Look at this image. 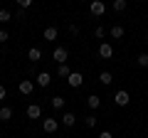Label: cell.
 <instances>
[{"mask_svg": "<svg viewBox=\"0 0 148 138\" xmlns=\"http://www.w3.org/2000/svg\"><path fill=\"white\" fill-rule=\"evenodd\" d=\"M52 59H54V62H59V64H67V59H69V49H67V47H54Z\"/></svg>", "mask_w": 148, "mask_h": 138, "instance_id": "cell-1", "label": "cell"}, {"mask_svg": "<svg viewBox=\"0 0 148 138\" xmlns=\"http://www.w3.org/2000/svg\"><path fill=\"white\" fill-rule=\"evenodd\" d=\"M89 10H91V15H94V17H101L106 12L104 0H91V3H89Z\"/></svg>", "mask_w": 148, "mask_h": 138, "instance_id": "cell-2", "label": "cell"}, {"mask_svg": "<svg viewBox=\"0 0 148 138\" xmlns=\"http://www.w3.org/2000/svg\"><path fill=\"white\" fill-rule=\"evenodd\" d=\"M67 84L72 86V89H79V86L84 84V77H82V72H72V74L67 77Z\"/></svg>", "mask_w": 148, "mask_h": 138, "instance_id": "cell-3", "label": "cell"}, {"mask_svg": "<svg viewBox=\"0 0 148 138\" xmlns=\"http://www.w3.org/2000/svg\"><path fill=\"white\" fill-rule=\"evenodd\" d=\"M35 84L42 86V89H47V86L52 84V74H49V72H40V74L35 77Z\"/></svg>", "mask_w": 148, "mask_h": 138, "instance_id": "cell-4", "label": "cell"}, {"mask_svg": "<svg viewBox=\"0 0 148 138\" xmlns=\"http://www.w3.org/2000/svg\"><path fill=\"white\" fill-rule=\"evenodd\" d=\"M57 128H59L57 118H45V121H42V131L45 133H57Z\"/></svg>", "mask_w": 148, "mask_h": 138, "instance_id": "cell-5", "label": "cell"}, {"mask_svg": "<svg viewBox=\"0 0 148 138\" xmlns=\"http://www.w3.org/2000/svg\"><path fill=\"white\" fill-rule=\"evenodd\" d=\"M128 101H131V96H128V91H116V94H114V104H116V106H126Z\"/></svg>", "mask_w": 148, "mask_h": 138, "instance_id": "cell-6", "label": "cell"}, {"mask_svg": "<svg viewBox=\"0 0 148 138\" xmlns=\"http://www.w3.org/2000/svg\"><path fill=\"white\" fill-rule=\"evenodd\" d=\"M17 89H20V94L30 96L32 91H35V81H32V79H22V81H20V86H17Z\"/></svg>", "mask_w": 148, "mask_h": 138, "instance_id": "cell-7", "label": "cell"}, {"mask_svg": "<svg viewBox=\"0 0 148 138\" xmlns=\"http://www.w3.org/2000/svg\"><path fill=\"white\" fill-rule=\"evenodd\" d=\"M99 57L101 59H111V57H114V47H111L109 42H101L99 44Z\"/></svg>", "mask_w": 148, "mask_h": 138, "instance_id": "cell-8", "label": "cell"}, {"mask_svg": "<svg viewBox=\"0 0 148 138\" xmlns=\"http://www.w3.org/2000/svg\"><path fill=\"white\" fill-rule=\"evenodd\" d=\"M59 123H62V126H67V128H72L74 123H77V116H74L72 111H64L62 118H59Z\"/></svg>", "mask_w": 148, "mask_h": 138, "instance_id": "cell-9", "label": "cell"}, {"mask_svg": "<svg viewBox=\"0 0 148 138\" xmlns=\"http://www.w3.org/2000/svg\"><path fill=\"white\" fill-rule=\"evenodd\" d=\"M25 113H27V118H40L42 116V106H40V104H30Z\"/></svg>", "mask_w": 148, "mask_h": 138, "instance_id": "cell-10", "label": "cell"}, {"mask_svg": "<svg viewBox=\"0 0 148 138\" xmlns=\"http://www.w3.org/2000/svg\"><path fill=\"white\" fill-rule=\"evenodd\" d=\"M27 59L37 64L40 59H42V49H40V47H30V52H27Z\"/></svg>", "mask_w": 148, "mask_h": 138, "instance_id": "cell-11", "label": "cell"}, {"mask_svg": "<svg viewBox=\"0 0 148 138\" xmlns=\"http://www.w3.org/2000/svg\"><path fill=\"white\" fill-rule=\"evenodd\" d=\"M57 27H45V32H42V37L47 40V42H54V40H57Z\"/></svg>", "mask_w": 148, "mask_h": 138, "instance_id": "cell-12", "label": "cell"}, {"mask_svg": "<svg viewBox=\"0 0 148 138\" xmlns=\"http://www.w3.org/2000/svg\"><path fill=\"white\" fill-rule=\"evenodd\" d=\"M86 106H89L91 111H96V109L101 106V99H99V96H96V94H91V96H86Z\"/></svg>", "mask_w": 148, "mask_h": 138, "instance_id": "cell-13", "label": "cell"}, {"mask_svg": "<svg viewBox=\"0 0 148 138\" xmlns=\"http://www.w3.org/2000/svg\"><path fill=\"white\" fill-rule=\"evenodd\" d=\"M10 118H12V109H10V106H3V109H0V121L8 123Z\"/></svg>", "mask_w": 148, "mask_h": 138, "instance_id": "cell-14", "label": "cell"}, {"mask_svg": "<svg viewBox=\"0 0 148 138\" xmlns=\"http://www.w3.org/2000/svg\"><path fill=\"white\" fill-rule=\"evenodd\" d=\"M109 35H111L114 40H121V37H123V27H121V25H114V27L109 30Z\"/></svg>", "mask_w": 148, "mask_h": 138, "instance_id": "cell-15", "label": "cell"}, {"mask_svg": "<svg viewBox=\"0 0 148 138\" xmlns=\"http://www.w3.org/2000/svg\"><path fill=\"white\" fill-rule=\"evenodd\" d=\"M99 81H101L104 86H109L111 81H114V74H111V72H101V74H99Z\"/></svg>", "mask_w": 148, "mask_h": 138, "instance_id": "cell-16", "label": "cell"}, {"mask_svg": "<svg viewBox=\"0 0 148 138\" xmlns=\"http://www.w3.org/2000/svg\"><path fill=\"white\" fill-rule=\"evenodd\" d=\"M128 8V0H114V12H123Z\"/></svg>", "mask_w": 148, "mask_h": 138, "instance_id": "cell-17", "label": "cell"}, {"mask_svg": "<svg viewBox=\"0 0 148 138\" xmlns=\"http://www.w3.org/2000/svg\"><path fill=\"white\" fill-rule=\"evenodd\" d=\"M49 104H52V109H64V96H52Z\"/></svg>", "mask_w": 148, "mask_h": 138, "instance_id": "cell-18", "label": "cell"}, {"mask_svg": "<svg viewBox=\"0 0 148 138\" xmlns=\"http://www.w3.org/2000/svg\"><path fill=\"white\" fill-rule=\"evenodd\" d=\"M69 74H72V69H69L67 64H59V69H57V77H64V79H67Z\"/></svg>", "mask_w": 148, "mask_h": 138, "instance_id": "cell-19", "label": "cell"}, {"mask_svg": "<svg viewBox=\"0 0 148 138\" xmlns=\"http://www.w3.org/2000/svg\"><path fill=\"white\" fill-rule=\"evenodd\" d=\"M10 20H12V12L3 8V10H0V22H10Z\"/></svg>", "mask_w": 148, "mask_h": 138, "instance_id": "cell-20", "label": "cell"}, {"mask_svg": "<svg viewBox=\"0 0 148 138\" xmlns=\"http://www.w3.org/2000/svg\"><path fill=\"white\" fill-rule=\"evenodd\" d=\"M84 123H86V126H89V128H94V126H96V123H99V118H96V116H94V113H89V116H86V118H84Z\"/></svg>", "mask_w": 148, "mask_h": 138, "instance_id": "cell-21", "label": "cell"}, {"mask_svg": "<svg viewBox=\"0 0 148 138\" xmlns=\"http://www.w3.org/2000/svg\"><path fill=\"white\" fill-rule=\"evenodd\" d=\"M136 62H138V67H148V54H146V52H141V54L136 57Z\"/></svg>", "mask_w": 148, "mask_h": 138, "instance_id": "cell-22", "label": "cell"}, {"mask_svg": "<svg viewBox=\"0 0 148 138\" xmlns=\"http://www.w3.org/2000/svg\"><path fill=\"white\" fill-rule=\"evenodd\" d=\"M30 5H32V0H17V8H22V10H27Z\"/></svg>", "mask_w": 148, "mask_h": 138, "instance_id": "cell-23", "label": "cell"}, {"mask_svg": "<svg viewBox=\"0 0 148 138\" xmlns=\"http://www.w3.org/2000/svg\"><path fill=\"white\" fill-rule=\"evenodd\" d=\"M8 37H10V35H8V30H0V44L8 42Z\"/></svg>", "mask_w": 148, "mask_h": 138, "instance_id": "cell-24", "label": "cell"}, {"mask_svg": "<svg viewBox=\"0 0 148 138\" xmlns=\"http://www.w3.org/2000/svg\"><path fill=\"white\" fill-rule=\"evenodd\" d=\"M94 35H96V37L101 40V37H104V35H106V30H104V27H96V30H94Z\"/></svg>", "mask_w": 148, "mask_h": 138, "instance_id": "cell-25", "label": "cell"}, {"mask_svg": "<svg viewBox=\"0 0 148 138\" xmlns=\"http://www.w3.org/2000/svg\"><path fill=\"white\" fill-rule=\"evenodd\" d=\"M67 30H69V35H79V27H77V25H69Z\"/></svg>", "mask_w": 148, "mask_h": 138, "instance_id": "cell-26", "label": "cell"}, {"mask_svg": "<svg viewBox=\"0 0 148 138\" xmlns=\"http://www.w3.org/2000/svg\"><path fill=\"white\" fill-rule=\"evenodd\" d=\"M99 138H114V133H111V131H101Z\"/></svg>", "mask_w": 148, "mask_h": 138, "instance_id": "cell-27", "label": "cell"}, {"mask_svg": "<svg viewBox=\"0 0 148 138\" xmlns=\"http://www.w3.org/2000/svg\"><path fill=\"white\" fill-rule=\"evenodd\" d=\"M5 94H8V91H5V86H3V84H0V101H3V99H5Z\"/></svg>", "mask_w": 148, "mask_h": 138, "instance_id": "cell-28", "label": "cell"}, {"mask_svg": "<svg viewBox=\"0 0 148 138\" xmlns=\"http://www.w3.org/2000/svg\"><path fill=\"white\" fill-rule=\"evenodd\" d=\"M82 3H91V0H82Z\"/></svg>", "mask_w": 148, "mask_h": 138, "instance_id": "cell-29", "label": "cell"}]
</instances>
